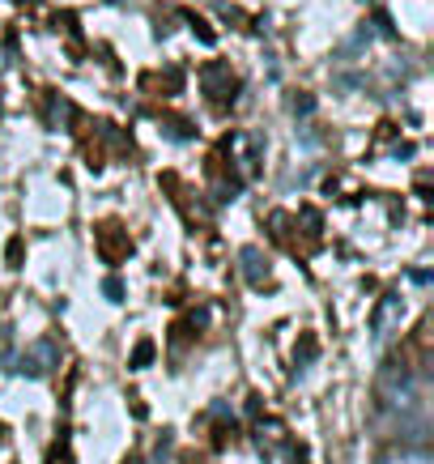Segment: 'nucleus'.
<instances>
[{
    "label": "nucleus",
    "instance_id": "6",
    "mask_svg": "<svg viewBox=\"0 0 434 464\" xmlns=\"http://www.w3.org/2000/svg\"><path fill=\"white\" fill-rule=\"evenodd\" d=\"M154 362V345H149V341H140L137 350H132V366H149Z\"/></svg>",
    "mask_w": 434,
    "mask_h": 464
},
{
    "label": "nucleus",
    "instance_id": "2",
    "mask_svg": "<svg viewBox=\"0 0 434 464\" xmlns=\"http://www.w3.org/2000/svg\"><path fill=\"white\" fill-rule=\"evenodd\" d=\"M238 265H243V273H247V282H265L268 277V260L260 256V247H243Z\"/></svg>",
    "mask_w": 434,
    "mask_h": 464
},
{
    "label": "nucleus",
    "instance_id": "4",
    "mask_svg": "<svg viewBox=\"0 0 434 464\" xmlns=\"http://www.w3.org/2000/svg\"><path fill=\"white\" fill-rule=\"evenodd\" d=\"M383 464H430V451L426 448H405V451H388Z\"/></svg>",
    "mask_w": 434,
    "mask_h": 464
},
{
    "label": "nucleus",
    "instance_id": "3",
    "mask_svg": "<svg viewBox=\"0 0 434 464\" xmlns=\"http://www.w3.org/2000/svg\"><path fill=\"white\" fill-rule=\"evenodd\" d=\"M396 315H400V298H383V303H379V311H375V337L392 328Z\"/></svg>",
    "mask_w": 434,
    "mask_h": 464
},
{
    "label": "nucleus",
    "instance_id": "1",
    "mask_svg": "<svg viewBox=\"0 0 434 464\" xmlns=\"http://www.w3.org/2000/svg\"><path fill=\"white\" fill-rule=\"evenodd\" d=\"M379 405H383L388 418H418V413H426V409H421L418 375L405 371L400 362H392L379 375Z\"/></svg>",
    "mask_w": 434,
    "mask_h": 464
},
{
    "label": "nucleus",
    "instance_id": "5",
    "mask_svg": "<svg viewBox=\"0 0 434 464\" xmlns=\"http://www.w3.org/2000/svg\"><path fill=\"white\" fill-rule=\"evenodd\" d=\"M56 366V345L52 341H39L34 345V362H30V371H52Z\"/></svg>",
    "mask_w": 434,
    "mask_h": 464
},
{
    "label": "nucleus",
    "instance_id": "7",
    "mask_svg": "<svg viewBox=\"0 0 434 464\" xmlns=\"http://www.w3.org/2000/svg\"><path fill=\"white\" fill-rule=\"evenodd\" d=\"M102 295L115 298V303H124V282H120V277H107V282H102Z\"/></svg>",
    "mask_w": 434,
    "mask_h": 464
}]
</instances>
